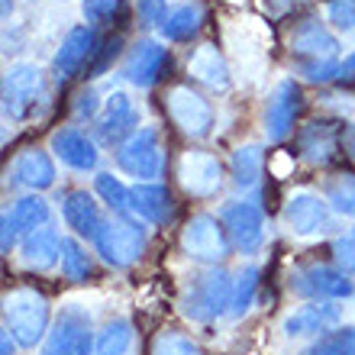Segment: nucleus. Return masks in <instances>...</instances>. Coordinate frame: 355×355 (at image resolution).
Wrapping results in <instances>:
<instances>
[{
    "mask_svg": "<svg viewBox=\"0 0 355 355\" xmlns=\"http://www.w3.org/2000/svg\"><path fill=\"white\" fill-rule=\"evenodd\" d=\"M97 52V33L94 26H75L62 39L55 52V75L58 78H75Z\"/></svg>",
    "mask_w": 355,
    "mask_h": 355,
    "instance_id": "obj_20",
    "label": "nucleus"
},
{
    "mask_svg": "<svg viewBox=\"0 0 355 355\" xmlns=\"http://www.w3.org/2000/svg\"><path fill=\"white\" fill-rule=\"evenodd\" d=\"M55 262H62V236L52 226H39L29 236H23L19 245V265L29 271H49Z\"/></svg>",
    "mask_w": 355,
    "mask_h": 355,
    "instance_id": "obj_23",
    "label": "nucleus"
},
{
    "mask_svg": "<svg viewBox=\"0 0 355 355\" xmlns=\"http://www.w3.org/2000/svg\"><path fill=\"white\" fill-rule=\"evenodd\" d=\"M62 216H65V226L71 230L75 236L81 239H94L97 230L103 226V214H101V204L94 200L87 191H68L62 197Z\"/></svg>",
    "mask_w": 355,
    "mask_h": 355,
    "instance_id": "obj_21",
    "label": "nucleus"
},
{
    "mask_svg": "<svg viewBox=\"0 0 355 355\" xmlns=\"http://www.w3.org/2000/svg\"><path fill=\"white\" fill-rule=\"evenodd\" d=\"M187 75L194 78L197 85H204L207 91L226 94L230 91V68L226 58L216 52V46H200L187 62Z\"/></svg>",
    "mask_w": 355,
    "mask_h": 355,
    "instance_id": "obj_25",
    "label": "nucleus"
},
{
    "mask_svg": "<svg viewBox=\"0 0 355 355\" xmlns=\"http://www.w3.org/2000/svg\"><path fill=\"white\" fill-rule=\"evenodd\" d=\"M200 23H204V7H200L197 0H187V3H178L168 17H165L159 33H162V39H168V42H187V39L200 29Z\"/></svg>",
    "mask_w": 355,
    "mask_h": 355,
    "instance_id": "obj_28",
    "label": "nucleus"
},
{
    "mask_svg": "<svg viewBox=\"0 0 355 355\" xmlns=\"http://www.w3.org/2000/svg\"><path fill=\"white\" fill-rule=\"evenodd\" d=\"M168 71V49L155 42V39H139L132 42V49L123 58L120 75L136 87H152L159 85V78Z\"/></svg>",
    "mask_w": 355,
    "mask_h": 355,
    "instance_id": "obj_14",
    "label": "nucleus"
},
{
    "mask_svg": "<svg viewBox=\"0 0 355 355\" xmlns=\"http://www.w3.org/2000/svg\"><path fill=\"white\" fill-rule=\"evenodd\" d=\"M10 175H13L17 184L29 187V191L36 194V191H46V187L55 184V162H52V155L42 149H26L13 159Z\"/></svg>",
    "mask_w": 355,
    "mask_h": 355,
    "instance_id": "obj_24",
    "label": "nucleus"
},
{
    "mask_svg": "<svg viewBox=\"0 0 355 355\" xmlns=\"http://www.w3.org/2000/svg\"><path fill=\"white\" fill-rule=\"evenodd\" d=\"M3 216L10 220V226H13V233L19 239V236H29L39 226H49L52 210H49V204L39 194H26V197H19L17 204H13V210H7Z\"/></svg>",
    "mask_w": 355,
    "mask_h": 355,
    "instance_id": "obj_27",
    "label": "nucleus"
},
{
    "mask_svg": "<svg viewBox=\"0 0 355 355\" xmlns=\"http://www.w3.org/2000/svg\"><path fill=\"white\" fill-rule=\"evenodd\" d=\"M291 52L297 58H339V39L320 19H304L291 33Z\"/></svg>",
    "mask_w": 355,
    "mask_h": 355,
    "instance_id": "obj_22",
    "label": "nucleus"
},
{
    "mask_svg": "<svg viewBox=\"0 0 355 355\" xmlns=\"http://www.w3.org/2000/svg\"><path fill=\"white\" fill-rule=\"evenodd\" d=\"M94 191L101 194V200L110 207L116 216H130V214H132L130 187L123 184L120 178H113V175H107V171H101V175L94 178Z\"/></svg>",
    "mask_w": 355,
    "mask_h": 355,
    "instance_id": "obj_32",
    "label": "nucleus"
},
{
    "mask_svg": "<svg viewBox=\"0 0 355 355\" xmlns=\"http://www.w3.org/2000/svg\"><path fill=\"white\" fill-rule=\"evenodd\" d=\"M52 152H55V159L62 165H68L71 171H94L97 168V159H101V152H97V142L87 136V132L75 130V126H65V130H58L52 136Z\"/></svg>",
    "mask_w": 355,
    "mask_h": 355,
    "instance_id": "obj_18",
    "label": "nucleus"
},
{
    "mask_svg": "<svg viewBox=\"0 0 355 355\" xmlns=\"http://www.w3.org/2000/svg\"><path fill=\"white\" fill-rule=\"evenodd\" d=\"M94 249L107 265L113 268H130L132 262H139L146 252V230L139 226V220L132 216H116L103 220V226L94 236Z\"/></svg>",
    "mask_w": 355,
    "mask_h": 355,
    "instance_id": "obj_3",
    "label": "nucleus"
},
{
    "mask_svg": "<svg viewBox=\"0 0 355 355\" xmlns=\"http://www.w3.org/2000/svg\"><path fill=\"white\" fill-rule=\"evenodd\" d=\"M181 249H184L194 262H207V265H216L223 262L233 243H230V233L220 216L214 214H197L187 220L184 233H181Z\"/></svg>",
    "mask_w": 355,
    "mask_h": 355,
    "instance_id": "obj_5",
    "label": "nucleus"
},
{
    "mask_svg": "<svg viewBox=\"0 0 355 355\" xmlns=\"http://www.w3.org/2000/svg\"><path fill=\"white\" fill-rule=\"evenodd\" d=\"M297 75L304 78V81L323 85V81L339 78V62L336 58H297Z\"/></svg>",
    "mask_w": 355,
    "mask_h": 355,
    "instance_id": "obj_36",
    "label": "nucleus"
},
{
    "mask_svg": "<svg viewBox=\"0 0 355 355\" xmlns=\"http://www.w3.org/2000/svg\"><path fill=\"white\" fill-rule=\"evenodd\" d=\"M329 207L343 216H355V175H339L327 187Z\"/></svg>",
    "mask_w": 355,
    "mask_h": 355,
    "instance_id": "obj_35",
    "label": "nucleus"
},
{
    "mask_svg": "<svg viewBox=\"0 0 355 355\" xmlns=\"http://www.w3.org/2000/svg\"><path fill=\"white\" fill-rule=\"evenodd\" d=\"M149 355H204V349L197 346V339H191L187 333L178 329H162L152 339Z\"/></svg>",
    "mask_w": 355,
    "mask_h": 355,
    "instance_id": "obj_33",
    "label": "nucleus"
},
{
    "mask_svg": "<svg viewBox=\"0 0 355 355\" xmlns=\"http://www.w3.org/2000/svg\"><path fill=\"white\" fill-rule=\"evenodd\" d=\"M94 139L103 146H123L132 132L139 130V110L126 91H113L107 94V101L101 103L97 116L91 120Z\"/></svg>",
    "mask_w": 355,
    "mask_h": 355,
    "instance_id": "obj_7",
    "label": "nucleus"
},
{
    "mask_svg": "<svg viewBox=\"0 0 355 355\" xmlns=\"http://www.w3.org/2000/svg\"><path fill=\"white\" fill-rule=\"evenodd\" d=\"M116 165L136 181H152L162 175V139L155 126H139L130 139L116 146Z\"/></svg>",
    "mask_w": 355,
    "mask_h": 355,
    "instance_id": "obj_8",
    "label": "nucleus"
},
{
    "mask_svg": "<svg viewBox=\"0 0 355 355\" xmlns=\"http://www.w3.org/2000/svg\"><path fill=\"white\" fill-rule=\"evenodd\" d=\"M343 320V310H339L336 300H307L304 307H297L294 313L284 317L281 329L284 336H320V333H329V329L339 327Z\"/></svg>",
    "mask_w": 355,
    "mask_h": 355,
    "instance_id": "obj_16",
    "label": "nucleus"
},
{
    "mask_svg": "<svg viewBox=\"0 0 355 355\" xmlns=\"http://www.w3.org/2000/svg\"><path fill=\"white\" fill-rule=\"evenodd\" d=\"M230 304H233V275L226 268H220V265L194 275L184 284V291H181L184 317L200 320V323L230 313Z\"/></svg>",
    "mask_w": 355,
    "mask_h": 355,
    "instance_id": "obj_2",
    "label": "nucleus"
},
{
    "mask_svg": "<svg viewBox=\"0 0 355 355\" xmlns=\"http://www.w3.org/2000/svg\"><path fill=\"white\" fill-rule=\"evenodd\" d=\"M42 91H46V78L36 65H26V62L10 65V71L3 75V113L13 120H23L36 107Z\"/></svg>",
    "mask_w": 355,
    "mask_h": 355,
    "instance_id": "obj_12",
    "label": "nucleus"
},
{
    "mask_svg": "<svg viewBox=\"0 0 355 355\" xmlns=\"http://www.w3.org/2000/svg\"><path fill=\"white\" fill-rule=\"evenodd\" d=\"M123 3H126V0H85L81 10H85L87 23H110L123 10Z\"/></svg>",
    "mask_w": 355,
    "mask_h": 355,
    "instance_id": "obj_38",
    "label": "nucleus"
},
{
    "mask_svg": "<svg viewBox=\"0 0 355 355\" xmlns=\"http://www.w3.org/2000/svg\"><path fill=\"white\" fill-rule=\"evenodd\" d=\"M262 168H265V152L262 146H239V149L230 155V175H233V184L239 191H252L259 181H262Z\"/></svg>",
    "mask_w": 355,
    "mask_h": 355,
    "instance_id": "obj_26",
    "label": "nucleus"
},
{
    "mask_svg": "<svg viewBox=\"0 0 355 355\" xmlns=\"http://www.w3.org/2000/svg\"><path fill=\"white\" fill-rule=\"evenodd\" d=\"M304 355H355V327H336L333 333H323Z\"/></svg>",
    "mask_w": 355,
    "mask_h": 355,
    "instance_id": "obj_34",
    "label": "nucleus"
},
{
    "mask_svg": "<svg viewBox=\"0 0 355 355\" xmlns=\"http://www.w3.org/2000/svg\"><path fill=\"white\" fill-rule=\"evenodd\" d=\"M339 78H343V81H355V52L339 62Z\"/></svg>",
    "mask_w": 355,
    "mask_h": 355,
    "instance_id": "obj_42",
    "label": "nucleus"
},
{
    "mask_svg": "<svg viewBox=\"0 0 355 355\" xmlns=\"http://www.w3.org/2000/svg\"><path fill=\"white\" fill-rule=\"evenodd\" d=\"M300 107H304V94H300L297 81L294 78L278 81L268 97V107H265V132H268L271 142H284L294 132Z\"/></svg>",
    "mask_w": 355,
    "mask_h": 355,
    "instance_id": "obj_13",
    "label": "nucleus"
},
{
    "mask_svg": "<svg viewBox=\"0 0 355 355\" xmlns=\"http://www.w3.org/2000/svg\"><path fill=\"white\" fill-rule=\"evenodd\" d=\"M130 200H132V214L149 220V223H171L175 220V197L165 184L155 181H136L130 187Z\"/></svg>",
    "mask_w": 355,
    "mask_h": 355,
    "instance_id": "obj_19",
    "label": "nucleus"
},
{
    "mask_svg": "<svg viewBox=\"0 0 355 355\" xmlns=\"http://www.w3.org/2000/svg\"><path fill=\"white\" fill-rule=\"evenodd\" d=\"M259 278H262V268H259V265H243V268L233 275V304H230V317L233 320L245 317V313L252 310Z\"/></svg>",
    "mask_w": 355,
    "mask_h": 355,
    "instance_id": "obj_29",
    "label": "nucleus"
},
{
    "mask_svg": "<svg viewBox=\"0 0 355 355\" xmlns=\"http://www.w3.org/2000/svg\"><path fill=\"white\" fill-rule=\"evenodd\" d=\"M10 13H13V0H3V19H10Z\"/></svg>",
    "mask_w": 355,
    "mask_h": 355,
    "instance_id": "obj_44",
    "label": "nucleus"
},
{
    "mask_svg": "<svg viewBox=\"0 0 355 355\" xmlns=\"http://www.w3.org/2000/svg\"><path fill=\"white\" fill-rule=\"evenodd\" d=\"M220 220H223L226 233H230L233 249H239L243 255H252L262 249L265 214L259 204H252V200H230V204H223V210H220Z\"/></svg>",
    "mask_w": 355,
    "mask_h": 355,
    "instance_id": "obj_9",
    "label": "nucleus"
},
{
    "mask_svg": "<svg viewBox=\"0 0 355 355\" xmlns=\"http://www.w3.org/2000/svg\"><path fill=\"white\" fill-rule=\"evenodd\" d=\"M97 336L91 329V317L81 307H65L49 327L42 343V355H94Z\"/></svg>",
    "mask_w": 355,
    "mask_h": 355,
    "instance_id": "obj_4",
    "label": "nucleus"
},
{
    "mask_svg": "<svg viewBox=\"0 0 355 355\" xmlns=\"http://www.w3.org/2000/svg\"><path fill=\"white\" fill-rule=\"evenodd\" d=\"M333 259L346 275L355 278V230H346L333 239Z\"/></svg>",
    "mask_w": 355,
    "mask_h": 355,
    "instance_id": "obj_37",
    "label": "nucleus"
},
{
    "mask_svg": "<svg viewBox=\"0 0 355 355\" xmlns=\"http://www.w3.org/2000/svg\"><path fill=\"white\" fill-rule=\"evenodd\" d=\"M291 291L307 300H343L355 294L352 275L339 268V265H297L291 271Z\"/></svg>",
    "mask_w": 355,
    "mask_h": 355,
    "instance_id": "obj_6",
    "label": "nucleus"
},
{
    "mask_svg": "<svg viewBox=\"0 0 355 355\" xmlns=\"http://www.w3.org/2000/svg\"><path fill=\"white\" fill-rule=\"evenodd\" d=\"M62 275L68 281L91 278V255H87L78 236H62Z\"/></svg>",
    "mask_w": 355,
    "mask_h": 355,
    "instance_id": "obj_31",
    "label": "nucleus"
},
{
    "mask_svg": "<svg viewBox=\"0 0 355 355\" xmlns=\"http://www.w3.org/2000/svg\"><path fill=\"white\" fill-rule=\"evenodd\" d=\"M178 184L184 187V194L207 200L223 187V162L214 152L191 149L178 159Z\"/></svg>",
    "mask_w": 355,
    "mask_h": 355,
    "instance_id": "obj_10",
    "label": "nucleus"
},
{
    "mask_svg": "<svg viewBox=\"0 0 355 355\" xmlns=\"http://www.w3.org/2000/svg\"><path fill=\"white\" fill-rule=\"evenodd\" d=\"M132 349V323L130 320H110L103 323V329L97 333V346H94V355H126Z\"/></svg>",
    "mask_w": 355,
    "mask_h": 355,
    "instance_id": "obj_30",
    "label": "nucleus"
},
{
    "mask_svg": "<svg viewBox=\"0 0 355 355\" xmlns=\"http://www.w3.org/2000/svg\"><path fill=\"white\" fill-rule=\"evenodd\" d=\"M352 10H355V0H352Z\"/></svg>",
    "mask_w": 355,
    "mask_h": 355,
    "instance_id": "obj_45",
    "label": "nucleus"
},
{
    "mask_svg": "<svg viewBox=\"0 0 355 355\" xmlns=\"http://www.w3.org/2000/svg\"><path fill=\"white\" fill-rule=\"evenodd\" d=\"M346 149H349V155L355 159V130H349V132H346Z\"/></svg>",
    "mask_w": 355,
    "mask_h": 355,
    "instance_id": "obj_43",
    "label": "nucleus"
},
{
    "mask_svg": "<svg viewBox=\"0 0 355 355\" xmlns=\"http://www.w3.org/2000/svg\"><path fill=\"white\" fill-rule=\"evenodd\" d=\"M333 207L327 197L313 194V191H300L284 204V226L294 236H317L329 226Z\"/></svg>",
    "mask_w": 355,
    "mask_h": 355,
    "instance_id": "obj_15",
    "label": "nucleus"
},
{
    "mask_svg": "<svg viewBox=\"0 0 355 355\" xmlns=\"http://www.w3.org/2000/svg\"><path fill=\"white\" fill-rule=\"evenodd\" d=\"M329 23H336L339 29H355L352 0H333V3H329Z\"/></svg>",
    "mask_w": 355,
    "mask_h": 355,
    "instance_id": "obj_40",
    "label": "nucleus"
},
{
    "mask_svg": "<svg viewBox=\"0 0 355 355\" xmlns=\"http://www.w3.org/2000/svg\"><path fill=\"white\" fill-rule=\"evenodd\" d=\"M343 142H346V130L336 120H313L300 130L297 149L300 159H307L310 165H327V162H333Z\"/></svg>",
    "mask_w": 355,
    "mask_h": 355,
    "instance_id": "obj_17",
    "label": "nucleus"
},
{
    "mask_svg": "<svg viewBox=\"0 0 355 355\" xmlns=\"http://www.w3.org/2000/svg\"><path fill=\"white\" fill-rule=\"evenodd\" d=\"M168 13V0H139V19L146 26H162Z\"/></svg>",
    "mask_w": 355,
    "mask_h": 355,
    "instance_id": "obj_39",
    "label": "nucleus"
},
{
    "mask_svg": "<svg viewBox=\"0 0 355 355\" xmlns=\"http://www.w3.org/2000/svg\"><path fill=\"white\" fill-rule=\"evenodd\" d=\"M165 103H168V113H171V120H175V126H181L184 136H191V139L210 136L214 107H210V101H204L197 91H191L187 85H175L168 91V97H165Z\"/></svg>",
    "mask_w": 355,
    "mask_h": 355,
    "instance_id": "obj_11",
    "label": "nucleus"
},
{
    "mask_svg": "<svg viewBox=\"0 0 355 355\" xmlns=\"http://www.w3.org/2000/svg\"><path fill=\"white\" fill-rule=\"evenodd\" d=\"M120 46H123V39H120V36H116V39H110V42L103 46V49H107V52H103V55L97 58V65H94V71H103V68L110 65V58H116V52H120Z\"/></svg>",
    "mask_w": 355,
    "mask_h": 355,
    "instance_id": "obj_41",
    "label": "nucleus"
},
{
    "mask_svg": "<svg viewBox=\"0 0 355 355\" xmlns=\"http://www.w3.org/2000/svg\"><path fill=\"white\" fill-rule=\"evenodd\" d=\"M3 329L13 333L23 349L46 343L49 336V300L36 288H17L3 294Z\"/></svg>",
    "mask_w": 355,
    "mask_h": 355,
    "instance_id": "obj_1",
    "label": "nucleus"
}]
</instances>
